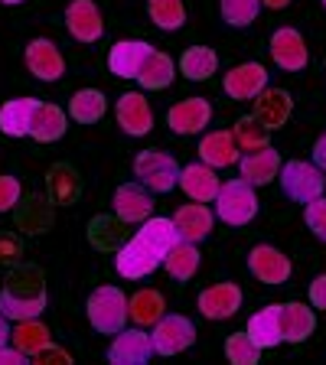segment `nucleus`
<instances>
[{"label": "nucleus", "instance_id": "42", "mask_svg": "<svg viewBox=\"0 0 326 365\" xmlns=\"http://www.w3.org/2000/svg\"><path fill=\"white\" fill-rule=\"evenodd\" d=\"M30 362H36V365H68V362H72V356H68L66 349H59V346H53V342H49V346H43L39 352H33Z\"/></svg>", "mask_w": 326, "mask_h": 365}, {"label": "nucleus", "instance_id": "47", "mask_svg": "<svg viewBox=\"0 0 326 365\" xmlns=\"http://www.w3.org/2000/svg\"><path fill=\"white\" fill-rule=\"evenodd\" d=\"M290 0H261V7H268V10H284Z\"/></svg>", "mask_w": 326, "mask_h": 365}, {"label": "nucleus", "instance_id": "5", "mask_svg": "<svg viewBox=\"0 0 326 365\" xmlns=\"http://www.w3.org/2000/svg\"><path fill=\"white\" fill-rule=\"evenodd\" d=\"M153 352L157 356H180L183 349H190L196 342V327H193L186 317L180 313H163V317L153 323Z\"/></svg>", "mask_w": 326, "mask_h": 365}, {"label": "nucleus", "instance_id": "25", "mask_svg": "<svg viewBox=\"0 0 326 365\" xmlns=\"http://www.w3.org/2000/svg\"><path fill=\"white\" fill-rule=\"evenodd\" d=\"M66 134V111L59 105H43L39 101L33 111V124H30V137L36 144H53Z\"/></svg>", "mask_w": 326, "mask_h": 365}, {"label": "nucleus", "instance_id": "2", "mask_svg": "<svg viewBox=\"0 0 326 365\" xmlns=\"http://www.w3.org/2000/svg\"><path fill=\"white\" fill-rule=\"evenodd\" d=\"M215 215H219L225 225H248L255 215H258V192L248 180H228L219 186V196H215Z\"/></svg>", "mask_w": 326, "mask_h": 365}, {"label": "nucleus", "instance_id": "7", "mask_svg": "<svg viewBox=\"0 0 326 365\" xmlns=\"http://www.w3.org/2000/svg\"><path fill=\"white\" fill-rule=\"evenodd\" d=\"M248 271L261 284L277 287V284H287V277H290V258L284 251L274 248V245H255L248 251Z\"/></svg>", "mask_w": 326, "mask_h": 365}, {"label": "nucleus", "instance_id": "50", "mask_svg": "<svg viewBox=\"0 0 326 365\" xmlns=\"http://www.w3.org/2000/svg\"><path fill=\"white\" fill-rule=\"evenodd\" d=\"M323 7H326V0H323Z\"/></svg>", "mask_w": 326, "mask_h": 365}, {"label": "nucleus", "instance_id": "31", "mask_svg": "<svg viewBox=\"0 0 326 365\" xmlns=\"http://www.w3.org/2000/svg\"><path fill=\"white\" fill-rule=\"evenodd\" d=\"M180 68L183 76L190 78V82H205V78L215 76V68H219V56L209 49V46H190L180 59Z\"/></svg>", "mask_w": 326, "mask_h": 365}, {"label": "nucleus", "instance_id": "41", "mask_svg": "<svg viewBox=\"0 0 326 365\" xmlns=\"http://www.w3.org/2000/svg\"><path fill=\"white\" fill-rule=\"evenodd\" d=\"M23 196V186L16 176H0V212H10Z\"/></svg>", "mask_w": 326, "mask_h": 365}, {"label": "nucleus", "instance_id": "48", "mask_svg": "<svg viewBox=\"0 0 326 365\" xmlns=\"http://www.w3.org/2000/svg\"><path fill=\"white\" fill-rule=\"evenodd\" d=\"M7 339H10V327H7V317L0 313V346H4Z\"/></svg>", "mask_w": 326, "mask_h": 365}, {"label": "nucleus", "instance_id": "33", "mask_svg": "<svg viewBox=\"0 0 326 365\" xmlns=\"http://www.w3.org/2000/svg\"><path fill=\"white\" fill-rule=\"evenodd\" d=\"M105 111H108V101H105V95H101L98 88H82V91L72 95V101H68V114H72L78 124L101 121Z\"/></svg>", "mask_w": 326, "mask_h": 365}, {"label": "nucleus", "instance_id": "11", "mask_svg": "<svg viewBox=\"0 0 326 365\" xmlns=\"http://www.w3.org/2000/svg\"><path fill=\"white\" fill-rule=\"evenodd\" d=\"M199 313H203L205 319H228L235 317L238 310H242V287L232 281L225 284H213V287H205L203 294H199L196 300Z\"/></svg>", "mask_w": 326, "mask_h": 365}, {"label": "nucleus", "instance_id": "16", "mask_svg": "<svg viewBox=\"0 0 326 365\" xmlns=\"http://www.w3.org/2000/svg\"><path fill=\"white\" fill-rule=\"evenodd\" d=\"M222 88H225L228 98L251 101L261 88H268V68L261 66V62H242V66H235V68H232V72L225 76Z\"/></svg>", "mask_w": 326, "mask_h": 365}, {"label": "nucleus", "instance_id": "32", "mask_svg": "<svg viewBox=\"0 0 326 365\" xmlns=\"http://www.w3.org/2000/svg\"><path fill=\"white\" fill-rule=\"evenodd\" d=\"M163 267H167V274L173 281H190L193 274L199 271V248L190 242H176L163 255Z\"/></svg>", "mask_w": 326, "mask_h": 365}, {"label": "nucleus", "instance_id": "45", "mask_svg": "<svg viewBox=\"0 0 326 365\" xmlns=\"http://www.w3.org/2000/svg\"><path fill=\"white\" fill-rule=\"evenodd\" d=\"M26 362H30V356H26L23 349H16V346H7V342L0 346V365H26Z\"/></svg>", "mask_w": 326, "mask_h": 365}, {"label": "nucleus", "instance_id": "14", "mask_svg": "<svg viewBox=\"0 0 326 365\" xmlns=\"http://www.w3.org/2000/svg\"><path fill=\"white\" fill-rule=\"evenodd\" d=\"M114 267H118V274L128 277V281H141V277H147V274H153L160 267V255L153 248H147L141 238H131V242L118 251Z\"/></svg>", "mask_w": 326, "mask_h": 365}, {"label": "nucleus", "instance_id": "21", "mask_svg": "<svg viewBox=\"0 0 326 365\" xmlns=\"http://www.w3.org/2000/svg\"><path fill=\"white\" fill-rule=\"evenodd\" d=\"M153 46L144 43V39H121V43L111 46V53H108V68H111V76L118 78H137L144 59L151 56Z\"/></svg>", "mask_w": 326, "mask_h": 365}, {"label": "nucleus", "instance_id": "24", "mask_svg": "<svg viewBox=\"0 0 326 365\" xmlns=\"http://www.w3.org/2000/svg\"><path fill=\"white\" fill-rule=\"evenodd\" d=\"M43 307H46V290L39 287L36 294H16L14 287H7V290H0V313L7 319H14V323H20V319H33V317H39L43 313Z\"/></svg>", "mask_w": 326, "mask_h": 365}, {"label": "nucleus", "instance_id": "27", "mask_svg": "<svg viewBox=\"0 0 326 365\" xmlns=\"http://www.w3.org/2000/svg\"><path fill=\"white\" fill-rule=\"evenodd\" d=\"M167 310V300L160 290H137L134 297H128V319H134V327H153Z\"/></svg>", "mask_w": 326, "mask_h": 365}, {"label": "nucleus", "instance_id": "23", "mask_svg": "<svg viewBox=\"0 0 326 365\" xmlns=\"http://www.w3.org/2000/svg\"><path fill=\"white\" fill-rule=\"evenodd\" d=\"M238 144L232 130H213V134H205L199 140V160L209 163L213 170H225V167H235L238 163Z\"/></svg>", "mask_w": 326, "mask_h": 365}, {"label": "nucleus", "instance_id": "13", "mask_svg": "<svg viewBox=\"0 0 326 365\" xmlns=\"http://www.w3.org/2000/svg\"><path fill=\"white\" fill-rule=\"evenodd\" d=\"M209 118H213V105L205 98H183L167 111L170 130L180 137L199 134L203 128H209Z\"/></svg>", "mask_w": 326, "mask_h": 365}, {"label": "nucleus", "instance_id": "44", "mask_svg": "<svg viewBox=\"0 0 326 365\" xmlns=\"http://www.w3.org/2000/svg\"><path fill=\"white\" fill-rule=\"evenodd\" d=\"M310 307H313V310H326V274L313 277V284H310Z\"/></svg>", "mask_w": 326, "mask_h": 365}, {"label": "nucleus", "instance_id": "49", "mask_svg": "<svg viewBox=\"0 0 326 365\" xmlns=\"http://www.w3.org/2000/svg\"><path fill=\"white\" fill-rule=\"evenodd\" d=\"M0 4H10V7H14V4H23V0H0Z\"/></svg>", "mask_w": 326, "mask_h": 365}, {"label": "nucleus", "instance_id": "12", "mask_svg": "<svg viewBox=\"0 0 326 365\" xmlns=\"http://www.w3.org/2000/svg\"><path fill=\"white\" fill-rule=\"evenodd\" d=\"M114 118H118V128L131 137H144L151 134L153 128V111H151V101L137 91H124L118 108H114Z\"/></svg>", "mask_w": 326, "mask_h": 365}, {"label": "nucleus", "instance_id": "17", "mask_svg": "<svg viewBox=\"0 0 326 365\" xmlns=\"http://www.w3.org/2000/svg\"><path fill=\"white\" fill-rule=\"evenodd\" d=\"M114 212L121 222H144L153 215V196L144 182H124L114 192Z\"/></svg>", "mask_w": 326, "mask_h": 365}, {"label": "nucleus", "instance_id": "37", "mask_svg": "<svg viewBox=\"0 0 326 365\" xmlns=\"http://www.w3.org/2000/svg\"><path fill=\"white\" fill-rule=\"evenodd\" d=\"M225 359L232 365H258L261 346L251 339L248 333H232L225 339Z\"/></svg>", "mask_w": 326, "mask_h": 365}, {"label": "nucleus", "instance_id": "22", "mask_svg": "<svg viewBox=\"0 0 326 365\" xmlns=\"http://www.w3.org/2000/svg\"><path fill=\"white\" fill-rule=\"evenodd\" d=\"M251 101H255V118L268 130L284 128L290 118V108H294V101H290V95L284 88H261Z\"/></svg>", "mask_w": 326, "mask_h": 365}, {"label": "nucleus", "instance_id": "43", "mask_svg": "<svg viewBox=\"0 0 326 365\" xmlns=\"http://www.w3.org/2000/svg\"><path fill=\"white\" fill-rule=\"evenodd\" d=\"M16 255H20V242L14 235H7V232H0V264L16 261Z\"/></svg>", "mask_w": 326, "mask_h": 365}, {"label": "nucleus", "instance_id": "4", "mask_svg": "<svg viewBox=\"0 0 326 365\" xmlns=\"http://www.w3.org/2000/svg\"><path fill=\"white\" fill-rule=\"evenodd\" d=\"M134 173L151 192H170L180 182V163L163 150H144L134 160Z\"/></svg>", "mask_w": 326, "mask_h": 365}, {"label": "nucleus", "instance_id": "3", "mask_svg": "<svg viewBox=\"0 0 326 365\" xmlns=\"http://www.w3.org/2000/svg\"><path fill=\"white\" fill-rule=\"evenodd\" d=\"M277 180H281L284 196L294 199V202H310V199L323 196V190H326L323 170H320L317 163H304V160H287V163H281Z\"/></svg>", "mask_w": 326, "mask_h": 365}, {"label": "nucleus", "instance_id": "28", "mask_svg": "<svg viewBox=\"0 0 326 365\" xmlns=\"http://www.w3.org/2000/svg\"><path fill=\"white\" fill-rule=\"evenodd\" d=\"M137 238H141L147 248L157 251L160 261H163V255H167V251L173 248L176 242H180V232H176L173 219H163V215H151V219H144V225H141Z\"/></svg>", "mask_w": 326, "mask_h": 365}, {"label": "nucleus", "instance_id": "34", "mask_svg": "<svg viewBox=\"0 0 326 365\" xmlns=\"http://www.w3.org/2000/svg\"><path fill=\"white\" fill-rule=\"evenodd\" d=\"M10 342H14L16 349H23L26 356H33V352H39L43 346H49V329L39 323L36 317L33 319H20L16 323V329H10Z\"/></svg>", "mask_w": 326, "mask_h": 365}, {"label": "nucleus", "instance_id": "9", "mask_svg": "<svg viewBox=\"0 0 326 365\" xmlns=\"http://www.w3.org/2000/svg\"><path fill=\"white\" fill-rule=\"evenodd\" d=\"M23 56H26V68L39 82H59L66 76V59H62L59 46L53 39H33Z\"/></svg>", "mask_w": 326, "mask_h": 365}, {"label": "nucleus", "instance_id": "10", "mask_svg": "<svg viewBox=\"0 0 326 365\" xmlns=\"http://www.w3.org/2000/svg\"><path fill=\"white\" fill-rule=\"evenodd\" d=\"M271 59H274V66L284 68V72H300V68L307 66V59H310L304 36H300L294 26H281V30H274Z\"/></svg>", "mask_w": 326, "mask_h": 365}, {"label": "nucleus", "instance_id": "29", "mask_svg": "<svg viewBox=\"0 0 326 365\" xmlns=\"http://www.w3.org/2000/svg\"><path fill=\"white\" fill-rule=\"evenodd\" d=\"M39 101L36 98H14L0 108V130L7 137H26L33 124V111Z\"/></svg>", "mask_w": 326, "mask_h": 365}, {"label": "nucleus", "instance_id": "30", "mask_svg": "<svg viewBox=\"0 0 326 365\" xmlns=\"http://www.w3.org/2000/svg\"><path fill=\"white\" fill-rule=\"evenodd\" d=\"M173 59H170L167 53H157V49H151V56L144 59V66H141V72H137V82L144 85V88L151 91H160V88H167L170 82H173Z\"/></svg>", "mask_w": 326, "mask_h": 365}, {"label": "nucleus", "instance_id": "35", "mask_svg": "<svg viewBox=\"0 0 326 365\" xmlns=\"http://www.w3.org/2000/svg\"><path fill=\"white\" fill-rule=\"evenodd\" d=\"M147 14H151L153 26L160 30H180L183 23H186V7H183V0H147Z\"/></svg>", "mask_w": 326, "mask_h": 365}, {"label": "nucleus", "instance_id": "36", "mask_svg": "<svg viewBox=\"0 0 326 365\" xmlns=\"http://www.w3.org/2000/svg\"><path fill=\"white\" fill-rule=\"evenodd\" d=\"M232 137H235V144L242 153L248 150H258V147H268V128L251 114V118H242V121L232 128Z\"/></svg>", "mask_w": 326, "mask_h": 365}, {"label": "nucleus", "instance_id": "6", "mask_svg": "<svg viewBox=\"0 0 326 365\" xmlns=\"http://www.w3.org/2000/svg\"><path fill=\"white\" fill-rule=\"evenodd\" d=\"M153 356V339L151 333H144V327L121 329L114 333V342L108 349V362L111 365H144Z\"/></svg>", "mask_w": 326, "mask_h": 365}, {"label": "nucleus", "instance_id": "1", "mask_svg": "<svg viewBox=\"0 0 326 365\" xmlns=\"http://www.w3.org/2000/svg\"><path fill=\"white\" fill-rule=\"evenodd\" d=\"M85 313H88V323L98 333L114 336V333H121L124 323H128V297H124L121 287H111V284L95 287L88 297Z\"/></svg>", "mask_w": 326, "mask_h": 365}, {"label": "nucleus", "instance_id": "18", "mask_svg": "<svg viewBox=\"0 0 326 365\" xmlns=\"http://www.w3.org/2000/svg\"><path fill=\"white\" fill-rule=\"evenodd\" d=\"M213 222H215L213 209H209L205 202H196V199H193V205L190 202L180 205L176 215H173V225H176V232H180V242H190V245L203 242V238L213 232Z\"/></svg>", "mask_w": 326, "mask_h": 365}, {"label": "nucleus", "instance_id": "39", "mask_svg": "<svg viewBox=\"0 0 326 365\" xmlns=\"http://www.w3.org/2000/svg\"><path fill=\"white\" fill-rule=\"evenodd\" d=\"M222 4V20L228 26H251L261 10V0H219Z\"/></svg>", "mask_w": 326, "mask_h": 365}, {"label": "nucleus", "instance_id": "20", "mask_svg": "<svg viewBox=\"0 0 326 365\" xmlns=\"http://www.w3.org/2000/svg\"><path fill=\"white\" fill-rule=\"evenodd\" d=\"M277 319H281V336L284 342H307L313 336V329H317V313H313V307L307 304H297V300H290V304H277Z\"/></svg>", "mask_w": 326, "mask_h": 365}, {"label": "nucleus", "instance_id": "15", "mask_svg": "<svg viewBox=\"0 0 326 365\" xmlns=\"http://www.w3.org/2000/svg\"><path fill=\"white\" fill-rule=\"evenodd\" d=\"M183 192L190 199H196V202H215V196H219V186L222 180L215 176V170L209 167V163H186V167H180V182H176Z\"/></svg>", "mask_w": 326, "mask_h": 365}, {"label": "nucleus", "instance_id": "40", "mask_svg": "<svg viewBox=\"0 0 326 365\" xmlns=\"http://www.w3.org/2000/svg\"><path fill=\"white\" fill-rule=\"evenodd\" d=\"M304 205H307V209H304L307 228H310L320 242H326V199L317 196V199H310V202H304Z\"/></svg>", "mask_w": 326, "mask_h": 365}, {"label": "nucleus", "instance_id": "19", "mask_svg": "<svg viewBox=\"0 0 326 365\" xmlns=\"http://www.w3.org/2000/svg\"><path fill=\"white\" fill-rule=\"evenodd\" d=\"M281 153L274 150L271 144L258 147V150H248L238 163V176L248 180L251 186H268L271 180H277V170H281Z\"/></svg>", "mask_w": 326, "mask_h": 365}, {"label": "nucleus", "instance_id": "46", "mask_svg": "<svg viewBox=\"0 0 326 365\" xmlns=\"http://www.w3.org/2000/svg\"><path fill=\"white\" fill-rule=\"evenodd\" d=\"M313 163H317L320 170H326V134L320 137L317 144H313Z\"/></svg>", "mask_w": 326, "mask_h": 365}, {"label": "nucleus", "instance_id": "8", "mask_svg": "<svg viewBox=\"0 0 326 365\" xmlns=\"http://www.w3.org/2000/svg\"><path fill=\"white\" fill-rule=\"evenodd\" d=\"M66 30L78 43H98L105 33V20L101 10L95 7V0H72L66 7Z\"/></svg>", "mask_w": 326, "mask_h": 365}, {"label": "nucleus", "instance_id": "38", "mask_svg": "<svg viewBox=\"0 0 326 365\" xmlns=\"http://www.w3.org/2000/svg\"><path fill=\"white\" fill-rule=\"evenodd\" d=\"M49 196L59 205L72 202L78 196V176L72 167H53L49 170Z\"/></svg>", "mask_w": 326, "mask_h": 365}, {"label": "nucleus", "instance_id": "26", "mask_svg": "<svg viewBox=\"0 0 326 365\" xmlns=\"http://www.w3.org/2000/svg\"><path fill=\"white\" fill-rule=\"evenodd\" d=\"M245 333L251 336V339L261 346V352L265 349H274V346H281L284 336H281V319H277V304L265 307V310L251 313L248 327H245Z\"/></svg>", "mask_w": 326, "mask_h": 365}]
</instances>
